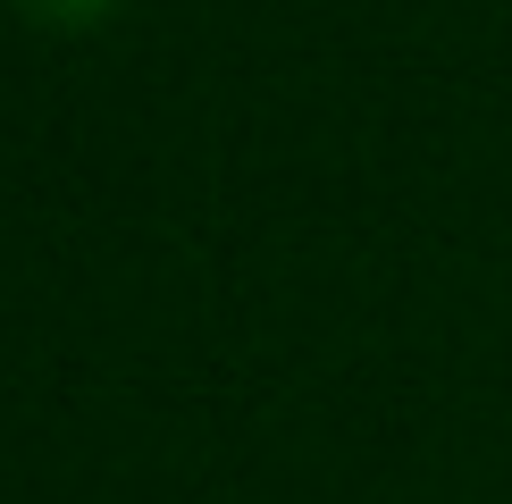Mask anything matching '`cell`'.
Listing matches in <instances>:
<instances>
[{
  "label": "cell",
  "instance_id": "1",
  "mask_svg": "<svg viewBox=\"0 0 512 504\" xmlns=\"http://www.w3.org/2000/svg\"><path fill=\"white\" fill-rule=\"evenodd\" d=\"M26 17H42V26H101V17L118 9V0H17Z\"/></svg>",
  "mask_w": 512,
  "mask_h": 504
}]
</instances>
